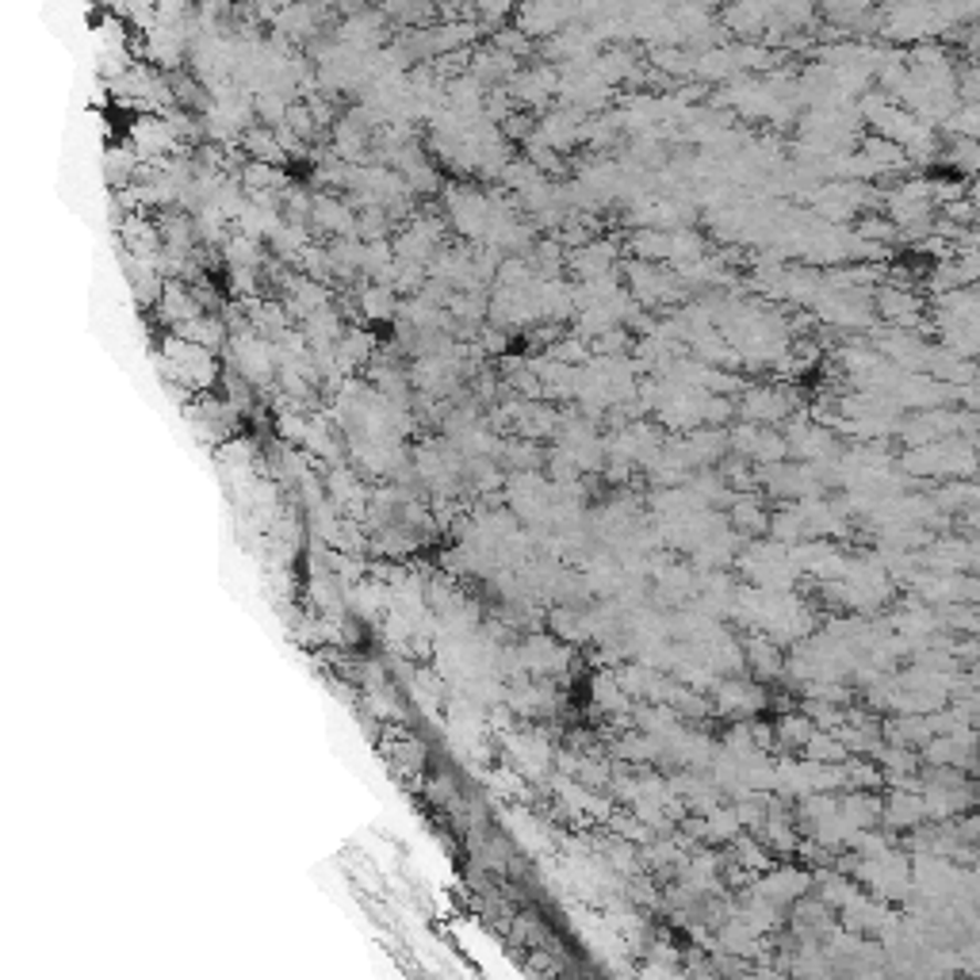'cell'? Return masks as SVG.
I'll use <instances>...</instances> for the list:
<instances>
[{"instance_id": "cell-1", "label": "cell", "mask_w": 980, "mask_h": 980, "mask_svg": "<svg viewBox=\"0 0 980 980\" xmlns=\"http://www.w3.org/2000/svg\"><path fill=\"white\" fill-rule=\"evenodd\" d=\"M157 368H161L165 384L185 387L188 395H204V392H215L222 364H219V353H211V348L192 345L177 334H165L161 345H157Z\"/></svg>"}, {"instance_id": "cell-2", "label": "cell", "mask_w": 980, "mask_h": 980, "mask_svg": "<svg viewBox=\"0 0 980 980\" xmlns=\"http://www.w3.org/2000/svg\"><path fill=\"white\" fill-rule=\"evenodd\" d=\"M441 204H445V222L448 230H456V234L463 238V242H483L487 238V227H490V199L487 192H479V188L471 185H448L441 192Z\"/></svg>"}, {"instance_id": "cell-3", "label": "cell", "mask_w": 980, "mask_h": 980, "mask_svg": "<svg viewBox=\"0 0 980 980\" xmlns=\"http://www.w3.org/2000/svg\"><path fill=\"white\" fill-rule=\"evenodd\" d=\"M877 31H882L888 43L911 46V43H924V39L942 35V23H938L935 4H885Z\"/></svg>"}, {"instance_id": "cell-4", "label": "cell", "mask_w": 980, "mask_h": 980, "mask_svg": "<svg viewBox=\"0 0 980 980\" xmlns=\"http://www.w3.org/2000/svg\"><path fill=\"white\" fill-rule=\"evenodd\" d=\"M127 143L143 165L165 161V157H173L177 149H185L180 135L173 131L169 115H157V112H138V119L127 127Z\"/></svg>"}, {"instance_id": "cell-5", "label": "cell", "mask_w": 980, "mask_h": 980, "mask_svg": "<svg viewBox=\"0 0 980 980\" xmlns=\"http://www.w3.org/2000/svg\"><path fill=\"white\" fill-rule=\"evenodd\" d=\"M510 96L518 100V107H529V112H544L552 104L555 88H560V65L544 62V58H533L529 65H521L510 81H505Z\"/></svg>"}, {"instance_id": "cell-6", "label": "cell", "mask_w": 980, "mask_h": 980, "mask_svg": "<svg viewBox=\"0 0 980 980\" xmlns=\"http://www.w3.org/2000/svg\"><path fill=\"white\" fill-rule=\"evenodd\" d=\"M334 39L353 50H379L392 43V20H387L379 4L356 8V12H345L342 20H337Z\"/></svg>"}, {"instance_id": "cell-7", "label": "cell", "mask_w": 980, "mask_h": 980, "mask_svg": "<svg viewBox=\"0 0 980 980\" xmlns=\"http://www.w3.org/2000/svg\"><path fill=\"white\" fill-rule=\"evenodd\" d=\"M812 888H816V874L804 866H770L767 874H759L751 882V893L770 904H778V908H789L796 896L812 893Z\"/></svg>"}, {"instance_id": "cell-8", "label": "cell", "mask_w": 980, "mask_h": 980, "mask_svg": "<svg viewBox=\"0 0 980 980\" xmlns=\"http://www.w3.org/2000/svg\"><path fill=\"white\" fill-rule=\"evenodd\" d=\"M583 127H586V112H578V107H571V104H560V107H552V112L540 115L536 127H533V138L544 146H552L555 154H567V149H575L578 143H583Z\"/></svg>"}, {"instance_id": "cell-9", "label": "cell", "mask_w": 980, "mask_h": 980, "mask_svg": "<svg viewBox=\"0 0 980 980\" xmlns=\"http://www.w3.org/2000/svg\"><path fill=\"white\" fill-rule=\"evenodd\" d=\"M712 709L728 720H751L767 709V689L747 682V678H720L712 686Z\"/></svg>"}, {"instance_id": "cell-10", "label": "cell", "mask_w": 980, "mask_h": 980, "mask_svg": "<svg viewBox=\"0 0 980 980\" xmlns=\"http://www.w3.org/2000/svg\"><path fill=\"white\" fill-rule=\"evenodd\" d=\"M874 314L885 319L896 330H919L924 326V299L916 295V288H896V284H877L874 288Z\"/></svg>"}, {"instance_id": "cell-11", "label": "cell", "mask_w": 980, "mask_h": 980, "mask_svg": "<svg viewBox=\"0 0 980 980\" xmlns=\"http://www.w3.org/2000/svg\"><path fill=\"white\" fill-rule=\"evenodd\" d=\"M154 314L165 330H177L180 322H192V319H199V314H207V306L199 303L196 292L185 284V280L165 277L161 295H157V303H154Z\"/></svg>"}, {"instance_id": "cell-12", "label": "cell", "mask_w": 980, "mask_h": 980, "mask_svg": "<svg viewBox=\"0 0 980 980\" xmlns=\"http://www.w3.org/2000/svg\"><path fill=\"white\" fill-rule=\"evenodd\" d=\"M927 820L924 796L919 789H888V796L882 801V824L888 832H911Z\"/></svg>"}, {"instance_id": "cell-13", "label": "cell", "mask_w": 980, "mask_h": 980, "mask_svg": "<svg viewBox=\"0 0 980 980\" xmlns=\"http://www.w3.org/2000/svg\"><path fill=\"white\" fill-rule=\"evenodd\" d=\"M348 326L345 314L337 311L334 303L319 306L314 314H306L303 322H299V334L306 337V345H311V353H334L337 337H342V330Z\"/></svg>"}, {"instance_id": "cell-14", "label": "cell", "mask_w": 980, "mask_h": 980, "mask_svg": "<svg viewBox=\"0 0 980 980\" xmlns=\"http://www.w3.org/2000/svg\"><path fill=\"white\" fill-rule=\"evenodd\" d=\"M353 222H356V211L348 207V199H337L330 192H314V199H311V230L330 234V238H342V234H353Z\"/></svg>"}, {"instance_id": "cell-15", "label": "cell", "mask_w": 980, "mask_h": 980, "mask_svg": "<svg viewBox=\"0 0 980 980\" xmlns=\"http://www.w3.org/2000/svg\"><path fill=\"white\" fill-rule=\"evenodd\" d=\"M379 348V337L372 334V330L364 326H345L342 337H337L334 345V364L342 376H353L356 368H364V364L372 361V353Z\"/></svg>"}, {"instance_id": "cell-16", "label": "cell", "mask_w": 980, "mask_h": 980, "mask_svg": "<svg viewBox=\"0 0 980 980\" xmlns=\"http://www.w3.org/2000/svg\"><path fill=\"white\" fill-rule=\"evenodd\" d=\"M567 269L575 272L578 280L602 277V272L617 269V242H605V238H590L586 246L567 249Z\"/></svg>"}, {"instance_id": "cell-17", "label": "cell", "mask_w": 980, "mask_h": 980, "mask_svg": "<svg viewBox=\"0 0 980 980\" xmlns=\"http://www.w3.org/2000/svg\"><path fill=\"white\" fill-rule=\"evenodd\" d=\"M398 295L392 284H379V280H361L353 292V303H356V314L368 322H395L398 314Z\"/></svg>"}, {"instance_id": "cell-18", "label": "cell", "mask_w": 980, "mask_h": 980, "mask_svg": "<svg viewBox=\"0 0 980 980\" xmlns=\"http://www.w3.org/2000/svg\"><path fill=\"white\" fill-rule=\"evenodd\" d=\"M219 261L227 264V269H264V261H269V249H264L261 238H249V234H227L219 246Z\"/></svg>"}, {"instance_id": "cell-19", "label": "cell", "mask_w": 980, "mask_h": 980, "mask_svg": "<svg viewBox=\"0 0 980 980\" xmlns=\"http://www.w3.org/2000/svg\"><path fill=\"white\" fill-rule=\"evenodd\" d=\"M169 334L185 337V342H192V345L211 348V353L227 348V337H230L227 334V322H222L219 311H207V314H199V319H192V322H180V326L169 330Z\"/></svg>"}, {"instance_id": "cell-20", "label": "cell", "mask_w": 980, "mask_h": 980, "mask_svg": "<svg viewBox=\"0 0 980 980\" xmlns=\"http://www.w3.org/2000/svg\"><path fill=\"white\" fill-rule=\"evenodd\" d=\"M288 180H292V177L284 173V165L253 161V157H246V165L238 169V185L246 188V196H253V192H284Z\"/></svg>"}, {"instance_id": "cell-21", "label": "cell", "mask_w": 980, "mask_h": 980, "mask_svg": "<svg viewBox=\"0 0 980 980\" xmlns=\"http://www.w3.org/2000/svg\"><path fill=\"white\" fill-rule=\"evenodd\" d=\"M238 146H242V154L253 157V161H272V165L288 161L284 146H280L277 131H272L269 123H249V127L242 131V138H238Z\"/></svg>"}, {"instance_id": "cell-22", "label": "cell", "mask_w": 980, "mask_h": 980, "mask_svg": "<svg viewBox=\"0 0 980 980\" xmlns=\"http://www.w3.org/2000/svg\"><path fill=\"white\" fill-rule=\"evenodd\" d=\"M138 169H143V161H138V154L131 149V143H112L104 154V173H107V185L115 188H127L138 180Z\"/></svg>"}, {"instance_id": "cell-23", "label": "cell", "mask_w": 980, "mask_h": 980, "mask_svg": "<svg viewBox=\"0 0 980 980\" xmlns=\"http://www.w3.org/2000/svg\"><path fill=\"white\" fill-rule=\"evenodd\" d=\"M747 667H751L759 678H767V682H774V678L785 675V659L770 636H754L751 644H747Z\"/></svg>"}, {"instance_id": "cell-24", "label": "cell", "mask_w": 980, "mask_h": 980, "mask_svg": "<svg viewBox=\"0 0 980 980\" xmlns=\"http://www.w3.org/2000/svg\"><path fill=\"white\" fill-rule=\"evenodd\" d=\"M774 724V747H782V751H801L804 739H809L812 732H816V724H812L804 712H782L778 720H770Z\"/></svg>"}, {"instance_id": "cell-25", "label": "cell", "mask_w": 980, "mask_h": 980, "mask_svg": "<svg viewBox=\"0 0 980 980\" xmlns=\"http://www.w3.org/2000/svg\"><path fill=\"white\" fill-rule=\"evenodd\" d=\"M732 521H736L739 533L759 536V533H767L770 513H767V505H762L754 494H736V502H732Z\"/></svg>"}, {"instance_id": "cell-26", "label": "cell", "mask_w": 980, "mask_h": 980, "mask_svg": "<svg viewBox=\"0 0 980 980\" xmlns=\"http://www.w3.org/2000/svg\"><path fill=\"white\" fill-rule=\"evenodd\" d=\"M938 161H946L953 173H958L961 180H969L977 173L980 157H977V138H953L950 135V146L938 149Z\"/></svg>"}, {"instance_id": "cell-27", "label": "cell", "mask_w": 980, "mask_h": 980, "mask_svg": "<svg viewBox=\"0 0 980 980\" xmlns=\"http://www.w3.org/2000/svg\"><path fill=\"white\" fill-rule=\"evenodd\" d=\"M739 832H743V827H739V816H736L732 804L720 801L717 809L705 812V843H732Z\"/></svg>"}, {"instance_id": "cell-28", "label": "cell", "mask_w": 980, "mask_h": 980, "mask_svg": "<svg viewBox=\"0 0 980 980\" xmlns=\"http://www.w3.org/2000/svg\"><path fill=\"white\" fill-rule=\"evenodd\" d=\"M392 227H395L392 215H387L379 204H368V207H361V211H356L353 234L361 238V242H379V238L392 234Z\"/></svg>"}, {"instance_id": "cell-29", "label": "cell", "mask_w": 980, "mask_h": 980, "mask_svg": "<svg viewBox=\"0 0 980 980\" xmlns=\"http://www.w3.org/2000/svg\"><path fill=\"white\" fill-rule=\"evenodd\" d=\"M801 754H804V759H812V762H843L851 751L838 743V736L832 732V728H816V732L804 739Z\"/></svg>"}, {"instance_id": "cell-30", "label": "cell", "mask_w": 980, "mask_h": 980, "mask_svg": "<svg viewBox=\"0 0 980 980\" xmlns=\"http://www.w3.org/2000/svg\"><path fill=\"white\" fill-rule=\"evenodd\" d=\"M487 43H494L498 50H505V54L518 58V62H533V58H536L533 39H529L521 28H513V23H502V28H494V31H490Z\"/></svg>"}, {"instance_id": "cell-31", "label": "cell", "mask_w": 980, "mask_h": 980, "mask_svg": "<svg viewBox=\"0 0 980 980\" xmlns=\"http://www.w3.org/2000/svg\"><path fill=\"white\" fill-rule=\"evenodd\" d=\"M774 15L785 23L789 31H809L816 28V0H774Z\"/></svg>"}, {"instance_id": "cell-32", "label": "cell", "mask_w": 980, "mask_h": 980, "mask_svg": "<svg viewBox=\"0 0 980 980\" xmlns=\"http://www.w3.org/2000/svg\"><path fill=\"white\" fill-rule=\"evenodd\" d=\"M513 8H518V0H468V12L476 15L487 35L513 20Z\"/></svg>"}, {"instance_id": "cell-33", "label": "cell", "mask_w": 980, "mask_h": 980, "mask_svg": "<svg viewBox=\"0 0 980 980\" xmlns=\"http://www.w3.org/2000/svg\"><path fill=\"white\" fill-rule=\"evenodd\" d=\"M548 356H552V361H560V364H586L590 361V342L583 334H575V330H571V334H560L555 337L552 345H548Z\"/></svg>"}, {"instance_id": "cell-34", "label": "cell", "mask_w": 980, "mask_h": 980, "mask_svg": "<svg viewBox=\"0 0 980 980\" xmlns=\"http://www.w3.org/2000/svg\"><path fill=\"white\" fill-rule=\"evenodd\" d=\"M854 238H862V242H896V227L888 222V215H874V211H862L858 219V230H854Z\"/></svg>"}, {"instance_id": "cell-35", "label": "cell", "mask_w": 980, "mask_h": 980, "mask_svg": "<svg viewBox=\"0 0 980 980\" xmlns=\"http://www.w3.org/2000/svg\"><path fill=\"white\" fill-rule=\"evenodd\" d=\"M946 131H950L953 138H977V123H980V107L977 104H958L950 115H946Z\"/></svg>"}, {"instance_id": "cell-36", "label": "cell", "mask_w": 980, "mask_h": 980, "mask_svg": "<svg viewBox=\"0 0 980 980\" xmlns=\"http://www.w3.org/2000/svg\"><path fill=\"white\" fill-rule=\"evenodd\" d=\"M119 15L138 31V35H146V31L157 23V4H154V0H123Z\"/></svg>"}, {"instance_id": "cell-37", "label": "cell", "mask_w": 980, "mask_h": 980, "mask_svg": "<svg viewBox=\"0 0 980 980\" xmlns=\"http://www.w3.org/2000/svg\"><path fill=\"white\" fill-rule=\"evenodd\" d=\"M942 219H946V222H953V227H973V222H977L973 192L961 196V199H950V204H942Z\"/></svg>"}, {"instance_id": "cell-38", "label": "cell", "mask_w": 980, "mask_h": 980, "mask_svg": "<svg viewBox=\"0 0 980 980\" xmlns=\"http://www.w3.org/2000/svg\"><path fill=\"white\" fill-rule=\"evenodd\" d=\"M288 4H292V0H249V12L257 15V23H269L272 28V20H277Z\"/></svg>"}, {"instance_id": "cell-39", "label": "cell", "mask_w": 980, "mask_h": 980, "mask_svg": "<svg viewBox=\"0 0 980 980\" xmlns=\"http://www.w3.org/2000/svg\"><path fill=\"white\" fill-rule=\"evenodd\" d=\"M368 4H379V0H342V12H356V8H368Z\"/></svg>"}]
</instances>
